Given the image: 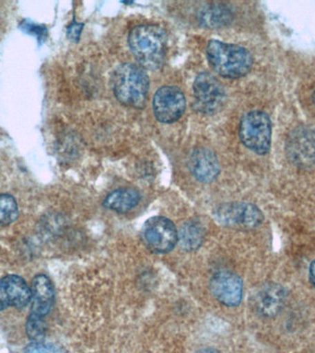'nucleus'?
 Instances as JSON below:
<instances>
[{"label": "nucleus", "mask_w": 315, "mask_h": 353, "mask_svg": "<svg viewBox=\"0 0 315 353\" xmlns=\"http://www.w3.org/2000/svg\"><path fill=\"white\" fill-rule=\"evenodd\" d=\"M128 46L138 65L148 70L162 68L165 61L167 36L155 25H140L128 34Z\"/></svg>", "instance_id": "nucleus-1"}, {"label": "nucleus", "mask_w": 315, "mask_h": 353, "mask_svg": "<svg viewBox=\"0 0 315 353\" xmlns=\"http://www.w3.org/2000/svg\"><path fill=\"white\" fill-rule=\"evenodd\" d=\"M113 92L126 106L142 109L145 107L149 79L145 69L132 63L118 65L111 77Z\"/></svg>", "instance_id": "nucleus-2"}, {"label": "nucleus", "mask_w": 315, "mask_h": 353, "mask_svg": "<svg viewBox=\"0 0 315 353\" xmlns=\"http://www.w3.org/2000/svg\"><path fill=\"white\" fill-rule=\"evenodd\" d=\"M207 57L216 73L231 79L246 76L254 63V58L247 49L217 40L209 41L207 43Z\"/></svg>", "instance_id": "nucleus-3"}, {"label": "nucleus", "mask_w": 315, "mask_h": 353, "mask_svg": "<svg viewBox=\"0 0 315 353\" xmlns=\"http://www.w3.org/2000/svg\"><path fill=\"white\" fill-rule=\"evenodd\" d=\"M239 137L246 148L260 156L270 150L272 123L269 116L261 110H251L240 120Z\"/></svg>", "instance_id": "nucleus-4"}, {"label": "nucleus", "mask_w": 315, "mask_h": 353, "mask_svg": "<svg viewBox=\"0 0 315 353\" xmlns=\"http://www.w3.org/2000/svg\"><path fill=\"white\" fill-rule=\"evenodd\" d=\"M213 215L221 225L239 230L257 228L265 221L264 214L258 207L242 201L220 204L213 211Z\"/></svg>", "instance_id": "nucleus-5"}, {"label": "nucleus", "mask_w": 315, "mask_h": 353, "mask_svg": "<svg viewBox=\"0 0 315 353\" xmlns=\"http://www.w3.org/2000/svg\"><path fill=\"white\" fill-rule=\"evenodd\" d=\"M143 244L151 252H171L178 244V229L173 221L164 216L149 218L141 229Z\"/></svg>", "instance_id": "nucleus-6"}, {"label": "nucleus", "mask_w": 315, "mask_h": 353, "mask_svg": "<svg viewBox=\"0 0 315 353\" xmlns=\"http://www.w3.org/2000/svg\"><path fill=\"white\" fill-rule=\"evenodd\" d=\"M195 108L204 114H213L223 107L226 91L221 83L213 74H199L193 85Z\"/></svg>", "instance_id": "nucleus-7"}, {"label": "nucleus", "mask_w": 315, "mask_h": 353, "mask_svg": "<svg viewBox=\"0 0 315 353\" xmlns=\"http://www.w3.org/2000/svg\"><path fill=\"white\" fill-rule=\"evenodd\" d=\"M290 162L303 170L315 168V129L300 126L293 130L286 142Z\"/></svg>", "instance_id": "nucleus-8"}, {"label": "nucleus", "mask_w": 315, "mask_h": 353, "mask_svg": "<svg viewBox=\"0 0 315 353\" xmlns=\"http://www.w3.org/2000/svg\"><path fill=\"white\" fill-rule=\"evenodd\" d=\"M152 105L158 121L162 123H173L184 115L187 101L179 88L165 85L156 91Z\"/></svg>", "instance_id": "nucleus-9"}, {"label": "nucleus", "mask_w": 315, "mask_h": 353, "mask_svg": "<svg viewBox=\"0 0 315 353\" xmlns=\"http://www.w3.org/2000/svg\"><path fill=\"white\" fill-rule=\"evenodd\" d=\"M209 289L215 299L228 307L240 305L243 296V283L237 273L221 270L212 275Z\"/></svg>", "instance_id": "nucleus-10"}, {"label": "nucleus", "mask_w": 315, "mask_h": 353, "mask_svg": "<svg viewBox=\"0 0 315 353\" xmlns=\"http://www.w3.org/2000/svg\"><path fill=\"white\" fill-rule=\"evenodd\" d=\"M287 298V290L280 284L265 283L259 287L251 296V307L259 316L272 319L283 310Z\"/></svg>", "instance_id": "nucleus-11"}, {"label": "nucleus", "mask_w": 315, "mask_h": 353, "mask_svg": "<svg viewBox=\"0 0 315 353\" xmlns=\"http://www.w3.org/2000/svg\"><path fill=\"white\" fill-rule=\"evenodd\" d=\"M32 300V290L17 275L0 279V311L8 307H24Z\"/></svg>", "instance_id": "nucleus-12"}, {"label": "nucleus", "mask_w": 315, "mask_h": 353, "mask_svg": "<svg viewBox=\"0 0 315 353\" xmlns=\"http://www.w3.org/2000/svg\"><path fill=\"white\" fill-rule=\"evenodd\" d=\"M188 168L193 178L202 183H211L220 172V162L211 149H193L188 160Z\"/></svg>", "instance_id": "nucleus-13"}, {"label": "nucleus", "mask_w": 315, "mask_h": 353, "mask_svg": "<svg viewBox=\"0 0 315 353\" xmlns=\"http://www.w3.org/2000/svg\"><path fill=\"white\" fill-rule=\"evenodd\" d=\"M32 313L44 317L51 311L55 301V290L50 279L44 274L36 276L32 285Z\"/></svg>", "instance_id": "nucleus-14"}, {"label": "nucleus", "mask_w": 315, "mask_h": 353, "mask_svg": "<svg viewBox=\"0 0 315 353\" xmlns=\"http://www.w3.org/2000/svg\"><path fill=\"white\" fill-rule=\"evenodd\" d=\"M207 230L203 223L198 219L184 222L178 230V244L182 250L193 252L203 245Z\"/></svg>", "instance_id": "nucleus-15"}, {"label": "nucleus", "mask_w": 315, "mask_h": 353, "mask_svg": "<svg viewBox=\"0 0 315 353\" xmlns=\"http://www.w3.org/2000/svg\"><path fill=\"white\" fill-rule=\"evenodd\" d=\"M141 195L137 190L121 188L113 190L105 197L104 206L110 211L126 214L132 211L140 203Z\"/></svg>", "instance_id": "nucleus-16"}, {"label": "nucleus", "mask_w": 315, "mask_h": 353, "mask_svg": "<svg viewBox=\"0 0 315 353\" xmlns=\"http://www.w3.org/2000/svg\"><path fill=\"white\" fill-rule=\"evenodd\" d=\"M233 14L231 8L220 3H212L201 8L198 11V21L209 29H218L231 23Z\"/></svg>", "instance_id": "nucleus-17"}, {"label": "nucleus", "mask_w": 315, "mask_h": 353, "mask_svg": "<svg viewBox=\"0 0 315 353\" xmlns=\"http://www.w3.org/2000/svg\"><path fill=\"white\" fill-rule=\"evenodd\" d=\"M19 216L18 204L12 196L0 195V226H7L15 222Z\"/></svg>", "instance_id": "nucleus-18"}, {"label": "nucleus", "mask_w": 315, "mask_h": 353, "mask_svg": "<svg viewBox=\"0 0 315 353\" xmlns=\"http://www.w3.org/2000/svg\"><path fill=\"white\" fill-rule=\"evenodd\" d=\"M46 331V325L44 317L30 314L26 324V332L30 339L35 341H41Z\"/></svg>", "instance_id": "nucleus-19"}, {"label": "nucleus", "mask_w": 315, "mask_h": 353, "mask_svg": "<svg viewBox=\"0 0 315 353\" xmlns=\"http://www.w3.org/2000/svg\"><path fill=\"white\" fill-rule=\"evenodd\" d=\"M24 353H65L60 347L43 341H33L28 345Z\"/></svg>", "instance_id": "nucleus-20"}, {"label": "nucleus", "mask_w": 315, "mask_h": 353, "mask_svg": "<svg viewBox=\"0 0 315 353\" xmlns=\"http://www.w3.org/2000/svg\"><path fill=\"white\" fill-rule=\"evenodd\" d=\"M83 27H84V25L82 23H77V22L72 23L70 26L68 27V38L70 39L71 41H75V43L79 41Z\"/></svg>", "instance_id": "nucleus-21"}, {"label": "nucleus", "mask_w": 315, "mask_h": 353, "mask_svg": "<svg viewBox=\"0 0 315 353\" xmlns=\"http://www.w3.org/2000/svg\"><path fill=\"white\" fill-rule=\"evenodd\" d=\"M22 29L27 30L28 32L35 33L39 39H44V36L46 34V30L44 29V27L38 26V25L32 23H28V22H24V23L22 24Z\"/></svg>", "instance_id": "nucleus-22"}, {"label": "nucleus", "mask_w": 315, "mask_h": 353, "mask_svg": "<svg viewBox=\"0 0 315 353\" xmlns=\"http://www.w3.org/2000/svg\"><path fill=\"white\" fill-rule=\"evenodd\" d=\"M309 283H311L312 285L315 288V259H314L311 265H309Z\"/></svg>", "instance_id": "nucleus-23"}, {"label": "nucleus", "mask_w": 315, "mask_h": 353, "mask_svg": "<svg viewBox=\"0 0 315 353\" xmlns=\"http://www.w3.org/2000/svg\"><path fill=\"white\" fill-rule=\"evenodd\" d=\"M195 353H222L220 350L215 349V347H203V349L198 350Z\"/></svg>", "instance_id": "nucleus-24"}, {"label": "nucleus", "mask_w": 315, "mask_h": 353, "mask_svg": "<svg viewBox=\"0 0 315 353\" xmlns=\"http://www.w3.org/2000/svg\"><path fill=\"white\" fill-rule=\"evenodd\" d=\"M312 101H314V103L315 105V91H314V95H312Z\"/></svg>", "instance_id": "nucleus-25"}]
</instances>
